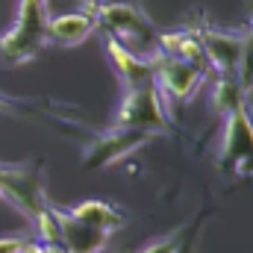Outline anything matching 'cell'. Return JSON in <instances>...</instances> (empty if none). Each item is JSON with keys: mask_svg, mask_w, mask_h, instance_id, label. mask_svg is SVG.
<instances>
[{"mask_svg": "<svg viewBox=\"0 0 253 253\" xmlns=\"http://www.w3.org/2000/svg\"><path fill=\"white\" fill-rule=\"evenodd\" d=\"M47 0H18L15 24L0 36V62L24 65L36 59L47 44Z\"/></svg>", "mask_w": 253, "mask_h": 253, "instance_id": "cell-1", "label": "cell"}, {"mask_svg": "<svg viewBox=\"0 0 253 253\" xmlns=\"http://www.w3.org/2000/svg\"><path fill=\"white\" fill-rule=\"evenodd\" d=\"M88 12L97 18V27H106L115 39L129 50H150V44L156 42V30L153 21L144 15V9L138 3L129 0H112V3H88Z\"/></svg>", "mask_w": 253, "mask_h": 253, "instance_id": "cell-2", "label": "cell"}, {"mask_svg": "<svg viewBox=\"0 0 253 253\" xmlns=\"http://www.w3.org/2000/svg\"><path fill=\"white\" fill-rule=\"evenodd\" d=\"M218 162L224 171L253 177V109L248 106V100H239L224 112Z\"/></svg>", "mask_w": 253, "mask_h": 253, "instance_id": "cell-3", "label": "cell"}, {"mask_svg": "<svg viewBox=\"0 0 253 253\" xmlns=\"http://www.w3.org/2000/svg\"><path fill=\"white\" fill-rule=\"evenodd\" d=\"M209 68L186 59H174L156 50L153 56V85L162 94L165 106H177V103H189L191 97L200 91V85L206 83Z\"/></svg>", "mask_w": 253, "mask_h": 253, "instance_id": "cell-4", "label": "cell"}, {"mask_svg": "<svg viewBox=\"0 0 253 253\" xmlns=\"http://www.w3.org/2000/svg\"><path fill=\"white\" fill-rule=\"evenodd\" d=\"M115 126L150 132V135L168 129V106H165V100H162V94L156 91L153 83L138 85V88H126Z\"/></svg>", "mask_w": 253, "mask_h": 253, "instance_id": "cell-5", "label": "cell"}, {"mask_svg": "<svg viewBox=\"0 0 253 253\" xmlns=\"http://www.w3.org/2000/svg\"><path fill=\"white\" fill-rule=\"evenodd\" d=\"M147 138H150V132L112 126L109 132H103L100 138L91 141V147L85 150V165L88 168H109V165L121 162L124 156H129L132 150H138Z\"/></svg>", "mask_w": 253, "mask_h": 253, "instance_id": "cell-6", "label": "cell"}, {"mask_svg": "<svg viewBox=\"0 0 253 253\" xmlns=\"http://www.w3.org/2000/svg\"><path fill=\"white\" fill-rule=\"evenodd\" d=\"M203 36V59L206 68H215L218 77H236V62L242 50L245 30H206Z\"/></svg>", "mask_w": 253, "mask_h": 253, "instance_id": "cell-7", "label": "cell"}, {"mask_svg": "<svg viewBox=\"0 0 253 253\" xmlns=\"http://www.w3.org/2000/svg\"><path fill=\"white\" fill-rule=\"evenodd\" d=\"M106 56H109V65H112V71L124 88H138V85L153 83V59L138 56L135 50L124 47L115 39L106 42Z\"/></svg>", "mask_w": 253, "mask_h": 253, "instance_id": "cell-8", "label": "cell"}, {"mask_svg": "<svg viewBox=\"0 0 253 253\" xmlns=\"http://www.w3.org/2000/svg\"><path fill=\"white\" fill-rule=\"evenodd\" d=\"M94 30H97V18H94L88 9L65 12L59 18H50V21H47V42H50V44H59V47H77V44H83Z\"/></svg>", "mask_w": 253, "mask_h": 253, "instance_id": "cell-9", "label": "cell"}, {"mask_svg": "<svg viewBox=\"0 0 253 253\" xmlns=\"http://www.w3.org/2000/svg\"><path fill=\"white\" fill-rule=\"evenodd\" d=\"M59 218V242L68 253H100L106 245V233H97L85 224H80L77 218L56 212Z\"/></svg>", "mask_w": 253, "mask_h": 253, "instance_id": "cell-10", "label": "cell"}, {"mask_svg": "<svg viewBox=\"0 0 253 253\" xmlns=\"http://www.w3.org/2000/svg\"><path fill=\"white\" fill-rule=\"evenodd\" d=\"M71 218H77L80 224H85V227H91L97 233H106V236L112 230H121L126 224L124 215L112 203H106V200H83L80 206H74Z\"/></svg>", "mask_w": 253, "mask_h": 253, "instance_id": "cell-11", "label": "cell"}, {"mask_svg": "<svg viewBox=\"0 0 253 253\" xmlns=\"http://www.w3.org/2000/svg\"><path fill=\"white\" fill-rule=\"evenodd\" d=\"M159 53L174 56V59H186V62L206 65L203 59V36L194 30H177V33H162L156 39Z\"/></svg>", "mask_w": 253, "mask_h": 253, "instance_id": "cell-12", "label": "cell"}, {"mask_svg": "<svg viewBox=\"0 0 253 253\" xmlns=\"http://www.w3.org/2000/svg\"><path fill=\"white\" fill-rule=\"evenodd\" d=\"M236 83H239L242 97L253 94V18L248 21L245 36H242V50H239V62H236Z\"/></svg>", "mask_w": 253, "mask_h": 253, "instance_id": "cell-13", "label": "cell"}, {"mask_svg": "<svg viewBox=\"0 0 253 253\" xmlns=\"http://www.w3.org/2000/svg\"><path fill=\"white\" fill-rule=\"evenodd\" d=\"M180 248V236L171 233V236H162V239H153L150 245H144L138 253H177Z\"/></svg>", "mask_w": 253, "mask_h": 253, "instance_id": "cell-14", "label": "cell"}, {"mask_svg": "<svg viewBox=\"0 0 253 253\" xmlns=\"http://www.w3.org/2000/svg\"><path fill=\"white\" fill-rule=\"evenodd\" d=\"M30 245L27 236H3L0 239V253H24Z\"/></svg>", "mask_w": 253, "mask_h": 253, "instance_id": "cell-15", "label": "cell"}, {"mask_svg": "<svg viewBox=\"0 0 253 253\" xmlns=\"http://www.w3.org/2000/svg\"><path fill=\"white\" fill-rule=\"evenodd\" d=\"M15 109H21V100H12L0 91V112H15Z\"/></svg>", "mask_w": 253, "mask_h": 253, "instance_id": "cell-16", "label": "cell"}]
</instances>
